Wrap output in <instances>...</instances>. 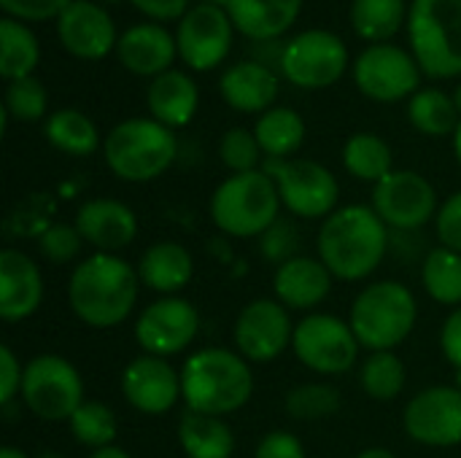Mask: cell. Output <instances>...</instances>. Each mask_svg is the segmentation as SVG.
I'll use <instances>...</instances> for the list:
<instances>
[{
	"label": "cell",
	"mask_w": 461,
	"mask_h": 458,
	"mask_svg": "<svg viewBox=\"0 0 461 458\" xmlns=\"http://www.w3.org/2000/svg\"><path fill=\"white\" fill-rule=\"evenodd\" d=\"M122 394L138 413L165 416L181 400V373H176L167 359L143 354L124 367Z\"/></svg>",
	"instance_id": "18"
},
{
	"label": "cell",
	"mask_w": 461,
	"mask_h": 458,
	"mask_svg": "<svg viewBox=\"0 0 461 458\" xmlns=\"http://www.w3.org/2000/svg\"><path fill=\"white\" fill-rule=\"evenodd\" d=\"M348 67V49L340 35L330 30H305L294 35L281 54V73L303 89H324L343 78Z\"/></svg>",
	"instance_id": "11"
},
{
	"label": "cell",
	"mask_w": 461,
	"mask_h": 458,
	"mask_svg": "<svg viewBox=\"0 0 461 458\" xmlns=\"http://www.w3.org/2000/svg\"><path fill=\"white\" fill-rule=\"evenodd\" d=\"M419 319V305L413 292L400 281H375L365 286L354 305L348 324L362 348L392 351L408 340Z\"/></svg>",
	"instance_id": "6"
},
{
	"label": "cell",
	"mask_w": 461,
	"mask_h": 458,
	"mask_svg": "<svg viewBox=\"0 0 461 458\" xmlns=\"http://www.w3.org/2000/svg\"><path fill=\"white\" fill-rule=\"evenodd\" d=\"M435 232H438L440 246L461 254V192L451 194L440 205L438 219H435Z\"/></svg>",
	"instance_id": "44"
},
{
	"label": "cell",
	"mask_w": 461,
	"mask_h": 458,
	"mask_svg": "<svg viewBox=\"0 0 461 458\" xmlns=\"http://www.w3.org/2000/svg\"><path fill=\"white\" fill-rule=\"evenodd\" d=\"M373 211L394 232H421L438 219L435 186L413 170H392L373 189Z\"/></svg>",
	"instance_id": "12"
},
{
	"label": "cell",
	"mask_w": 461,
	"mask_h": 458,
	"mask_svg": "<svg viewBox=\"0 0 461 458\" xmlns=\"http://www.w3.org/2000/svg\"><path fill=\"white\" fill-rule=\"evenodd\" d=\"M405 16H408L405 0H354L351 3V24L357 35L370 43H389V38L400 32Z\"/></svg>",
	"instance_id": "32"
},
{
	"label": "cell",
	"mask_w": 461,
	"mask_h": 458,
	"mask_svg": "<svg viewBox=\"0 0 461 458\" xmlns=\"http://www.w3.org/2000/svg\"><path fill=\"white\" fill-rule=\"evenodd\" d=\"M43 302V275L38 262L16 248L0 251V319L24 321Z\"/></svg>",
	"instance_id": "21"
},
{
	"label": "cell",
	"mask_w": 461,
	"mask_h": 458,
	"mask_svg": "<svg viewBox=\"0 0 461 458\" xmlns=\"http://www.w3.org/2000/svg\"><path fill=\"white\" fill-rule=\"evenodd\" d=\"M359 340L348 321L332 313H311L294 324L292 351L319 375H343L359 359Z\"/></svg>",
	"instance_id": "10"
},
{
	"label": "cell",
	"mask_w": 461,
	"mask_h": 458,
	"mask_svg": "<svg viewBox=\"0 0 461 458\" xmlns=\"http://www.w3.org/2000/svg\"><path fill=\"white\" fill-rule=\"evenodd\" d=\"M211 221L230 238H259L281 216V194L265 170L232 173L211 194Z\"/></svg>",
	"instance_id": "4"
},
{
	"label": "cell",
	"mask_w": 461,
	"mask_h": 458,
	"mask_svg": "<svg viewBox=\"0 0 461 458\" xmlns=\"http://www.w3.org/2000/svg\"><path fill=\"white\" fill-rule=\"evenodd\" d=\"M219 92L230 108L262 116L273 108L278 97V76L273 67L257 59H243L224 70V76L219 78Z\"/></svg>",
	"instance_id": "24"
},
{
	"label": "cell",
	"mask_w": 461,
	"mask_h": 458,
	"mask_svg": "<svg viewBox=\"0 0 461 458\" xmlns=\"http://www.w3.org/2000/svg\"><path fill=\"white\" fill-rule=\"evenodd\" d=\"M421 283L438 305H461V254L446 246L432 248L421 265Z\"/></svg>",
	"instance_id": "35"
},
{
	"label": "cell",
	"mask_w": 461,
	"mask_h": 458,
	"mask_svg": "<svg viewBox=\"0 0 461 458\" xmlns=\"http://www.w3.org/2000/svg\"><path fill=\"white\" fill-rule=\"evenodd\" d=\"M38 251L43 259H49L51 265H68L73 259H78L81 248H84V238L78 232L76 224H51L38 240Z\"/></svg>",
	"instance_id": "41"
},
{
	"label": "cell",
	"mask_w": 461,
	"mask_h": 458,
	"mask_svg": "<svg viewBox=\"0 0 461 458\" xmlns=\"http://www.w3.org/2000/svg\"><path fill=\"white\" fill-rule=\"evenodd\" d=\"M73 0H0L3 11L16 22H46L57 19Z\"/></svg>",
	"instance_id": "43"
},
{
	"label": "cell",
	"mask_w": 461,
	"mask_h": 458,
	"mask_svg": "<svg viewBox=\"0 0 461 458\" xmlns=\"http://www.w3.org/2000/svg\"><path fill=\"white\" fill-rule=\"evenodd\" d=\"M232 337L243 359L265 364L292 346L294 324L278 300H254L238 313Z\"/></svg>",
	"instance_id": "17"
},
{
	"label": "cell",
	"mask_w": 461,
	"mask_h": 458,
	"mask_svg": "<svg viewBox=\"0 0 461 458\" xmlns=\"http://www.w3.org/2000/svg\"><path fill=\"white\" fill-rule=\"evenodd\" d=\"M359 383L367 397L378 402H392L405 391L408 370L394 351H373L359 370Z\"/></svg>",
	"instance_id": "36"
},
{
	"label": "cell",
	"mask_w": 461,
	"mask_h": 458,
	"mask_svg": "<svg viewBox=\"0 0 461 458\" xmlns=\"http://www.w3.org/2000/svg\"><path fill=\"white\" fill-rule=\"evenodd\" d=\"M140 278L132 265L116 254H92L81 259L68 281V302L78 321L92 329H111L130 319Z\"/></svg>",
	"instance_id": "1"
},
{
	"label": "cell",
	"mask_w": 461,
	"mask_h": 458,
	"mask_svg": "<svg viewBox=\"0 0 461 458\" xmlns=\"http://www.w3.org/2000/svg\"><path fill=\"white\" fill-rule=\"evenodd\" d=\"M176 54H178L176 38L162 24L154 22L132 24L116 40L119 62L135 76H151V78L162 76L165 70H170Z\"/></svg>",
	"instance_id": "22"
},
{
	"label": "cell",
	"mask_w": 461,
	"mask_h": 458,
	"mask_svg": "<svg viewBox=\"0 0 461 458\" xmlns=\"http://www.w3.org/2000/svg\"><path fill=\"white\" fill-rule=\"evenodd\" d=\"M451 97H454V105H456V111H459V116H461V84L454 89V94H451Z\"/></svg>",
	"instance_id": "53"
},
{
	"label": "cell",
	"mask_w": 461,
	"mask_h": 458,
	"mask_svg": "<svg viewBox=\"0 0 461 458\" xmlns=\"http://www.w3.org/2000/svg\"><path fill=\"white\" fill-rule=\"evenodd\" d=\"M0 458H30L24 451H19V448H14V445H5V448H0Z\"/></svg>",
	"instance_id": "51"
},
{
	"label": "cell",
	"mask_w": 461,
	"mask_h": 458,
	"mask_svg": "<svg viewBox=\"0 0 461 458\" xmlns=\"http://www.w3.org/2000/svg\"><path fill=\"white\" fill-rule=\"evenodd\" d=\"M343 165L354 178L378 184L392 173V146L373 132H357L343 146Z\"/></svg>",
	"instance_id": "33"
},
{
	"label": "cell",
	"mask_w": 461,
	"mask_h": 458,
	"mask_svg": "<svg viewBox=\"0 0 461 458\" xmlns=\"http://www.w3.org/2000/svg\"><path fill=\"white\" fill-rule=\"evenodd\" d=\"M68 424H70L76 443L84 448H92V451L113 445L116 429H119L113 410L97 400H84V405L73 413V418Z\"/></svg>",
	"instance_id": "37"
},
{
	"label": "cell",
	"mask_w": 461,
	"mask_h": 458,
	"mask_svg": "<svg viewBox=\"0 0 461 458\" xmlns=\"http://www.w3.org/2000/svg\"><path fill=\"white\" fill-rule=\"evenodd\" d=\"M303 0H230L227 13L238 32L251 40H273L284 35L300 16Z\"/></svg>",
	"instance_id": "26"
},
{
	"label": "cell",
	"mask_w": 461,
	"mask_h": 458,
	"mask_svg": "<svg viewBox=\"0 0 461 458\" xmlns=\"http://www.w3.org/2000/svg\"><path fill=\"white\" fill-rule=\"evenodd\" d=\"M319 259L340 281H365L389 251V227L367 205H346L324 219L316 238Z\"/></svg>",
	"instance_id": "2"
},
{
	"label": "cell",
	"mask_w": 461,
	"mask_h": 458,
	"mask_svg": "<svg viewBox=\"0 0 461 458\" xmlns=\"http://www.w3.org/2000/svg\"><path fill=\"white\" fill-rule=\"evenodd\" d=\"M254 458H305V448H303L300 437H294L292 432L276 429L262 437Z\"/></svg>",
	"instance_id": "46"
},
{
	"label": "cell",
	"mask_w": 461,
	"mask_h": 458,
	"mask_svg": "<svg viewBox=\"0 0 461 458\" xmlns=\"http://www.w3.org/2000/svg\"><path fill=\"white\" fill-rule=\"evenodd\" d=\"M194 275V259L192 254L173 240H159L149 246L138 262V278L151 292H159L165 297H173L181 292Z\"/></svg>",
	"instance_id": "27"
},
{
	"label": "cell",
	"mask_w": 461,
	"mask_h": 458,
	"mask_svg": "<svg viewBox=\"0 0 461 458\" xmlns=\"http://www.w3.org/2000/svg\"><path fill=\"white\" fill-rule=\"evenodd\" d=\"M357 458H397L389 448H367V451H362Z\"/></svg>",
	"instance_id": "50"
},
{
	"label": "cell",
	"mask_w": 461,
	"mask_h": 458,
	"mask_svg": "<svg viewBox=\"0 0 461 458\" xmlns=\"http://www.w3.org/2000/svg\"><path fill=\"white\" fill-rule=\"evenodd\" d=\"M130 3L140 13H146L157 22H173L189 11V0H130Z\"/></svg>",
	"instance_id": "48"
},
{
	"label": "cell",
	"mask_w": 461,
	"mask_h": 458,
	"mask_svg": "<svg viewBox=\"0 0 461 458\" xmlns=\"http://www.w3.org/2000/svg\"><path fill=\"white\" fill-rule=\"evenodd\" d=\"M254 394V373L238 351L203 348L181 367V400L186 410L224 418Z\"/></svg>",
	"instance_id": "3"
},
{
	"label": "cell",
	"mask_w": 461,
	"mask_h": 458,
	"mask_svg": "<svg viewBox=\"0 0 461 458\" xmlns=\"http://www.w3.org/2000/svg\"><path fill=\"white\" fill-rule=\"evenodd\" d=\"M89 458H132L124 448H116V445H108V448H100V451H92Z\"/></svg>",
	"instance_id": "49"
},
{
	"label": "cell",
	"mask_w": 461,
	"mask_h": 458,
	"mask_svg": "<svg viewBox=\"0 0 461 458\" xmlns=\"http://www.w3.org/2000/svg\"><path fill=\"white\" fill-rule=\"evenodd\" d=\"M73 224L78 227L84 243L97 248V254H116V251L127 248L138 235L135 211L111 197H97V200L81 202Z\"/></svg>",
	"instance_id": "20"
},
{
	"label": "cell",
	"mask_w": 461,
	"mask_h": 458,
	"mask_svg": "<svg viewBox=\"0 0 461 458\" xmlns=\"http://www.w3.org/2000/svg\"><path fill=\"white\" fill-rule=\"evenodd\" d=\"M100 3H122V0H100Z\"/></svg>",
	"instance_id": "57"
},
{
	"label": "cell",
	"mask_w": 461,
	"mask_h": 458,
	"mask_svg": "<svg viewBox=\"0 0 461 458\" xmlns=\"http://www.w3.org/2000/svg\"><path fill=\"white\" fill-rule=\"evenodd\" d=\"M408 38L427 76H461V0H413Z\"/></svg>",
	"instance_id": "7"
},
{
	"label": "cell",
	"mask_w": 461,
	"mask_h": 458,
	"mask_svg": "<svg viewBox=\"0 0 461 458\" xmlns=\"http://www.w3.org/2000/svg\"><path fill=\"white\" fill-rule=\"evenodd\" d=\"M57 35L68 54L97 62L116 46V27L108 11L92 0H73L57 16Z\"/></svg>",
	"instance_id": "19"
},
{
	"label": "cell",
	"mask_w": 461,
	"mask_h": 458,
	"mask_svg": "<svg viewBox=\"0 0 461 458\" xmlns=\"http://www.w3.org/2000/svg\"><path fill=\"white\" fill-rule=\"evenodd\" d=\"M3 105H5L3 108L5 116H14L16 121H38L46 113L49 94H46V86L35 76H27V78L8 81Z\"/></svg>",
	"instance_id": "39"
},
{
	"label": "cell",
	"mask_w": 461,
	"mask_h": 458,
	"mask_svg": "<svg viewBox=\"0 0 461 458\" xmlns=\"http://www.w3.org/2000/svg\"><path fill=\"white\" fill-rule=\"evenodd\" d=\"M408 119L411 124L429 135V138H446L454 135L461 124L459 111L454 105V97L443 89H421L408 103Z\"/></svg>",
	"instance_id": "34"
},
{
	"label": "cell",
	"mask_w": 461,
	"mask_h": 458,
	"mask_svg": "<svg viewBox=\"0 0 461 458\" xmlns=\"http://www.w3.org/2000/svg\"><path fill=\"white\" fill-rule=\"evenodd\" d=\"M43 132H46V140L57 151L70 154V157H89L100 146V132H97L95 121L76 108L54 111L46 119Z\"/></svg>",
	"instance_id": "30"
},
{
	"label": "cell",
	"mask_w": 461,
	"mask_h": 458,
	"mask_svg": "<svg viewBox=\"0 0 461 458\" xmlns=\"http://www.w3.org/2000/svg\"><path fill=\"white\" fill-rule=\"evenodd\" d=\"M203 3H208V5H219V8H227V3H230V0H203Z\"/></svg>",
	"instance_id": "55"
},
{
	"label": "cell",
	"mask_w": 461,
	"mask_h": 458,
	"mask_svg": "<svg viewBox=\"0 0 461 458\" xmlns=\"http://www.w3.org/2000/svg\"><path fill=\"white\" fill-rule=\"evenodd\" d=\"M354 81L365 97L375 103H397L416 94L421 67L405 49L394 43H373L357 57Z\"/></svg>",
	"instance_id": "13"
},
{
	"label": "cell",
	"mask_w": 461,
	"mask_h": 458,
	"mask_svg": "<svg viewBox=\"0 0 461 458\" xmlns=\"http://www.w3.org/2000/svg\"><path fill=\"white\" fill-rule=\"evenodd\" d=\"M262 170L276 181L281 202L297 219H327L335 213L340 186L332 170L313 159H265Z\"/></svg>",
	"instance_id": "9"
},
{
	"label": "cell",
	"mask_w": 461,
	"mask_h": 458,
	"mask_svg": "<svg viewBox=\"0 0 461 458\" xmlns=\"http://www.w3.org/2000/svg\"><path fill=\"white\" fill-rule=\"evenodd\" d=\"M19 397L41 421H70L84 405V381L68 359L41 354L24 364Z\"/></svg>",
	"instance_id": "8"
},
{
	"label": "cell",
	"mask_w": 461,
	"mask_h": 458,
	"mask_svg": "<svg viewBox=\"0 0 461 458\" xmlns=\"http://www.w3.org/2000/svg\"><path fill=\"white\" fill-rule=\"evenodd\" d=\"M178 443L186 458H232L235 435L224 418L186 410L178 421Z\"/></svg>",
	"instance_id": "28"
},
{
	"label": "cell",
	"mask_w": 461,
	"mask_h": 458,
	"mask_svg": "<svg viewBox=\"0 0 461 458\" xmlns=\"http://www.w3.org/2000/svg\"><path fill=\"white\" fill-rule=\"evenodd\" d=\"M219 157H221L224 167H230L232 173H251V170H259L262 148H259L254 132H249L243 127H232L224 132V138L219 143Z\"/></svg>",
	"instance_id": "40"
},
{
	"label": "cell",
	"mask_w": 461,
	"mask_h": 458,
	"mask_svg": "<svg viewBox=\"0 0 461 458\" xmlns=\"http://www.w3.org/2000/svg\"><path fill=\"white\" fill-rule=\"evenodd\" d=\"M35 458H65L62 454H57V451H41Z\"/></svg>",
	"instance_id": "54"
},
{
	"label": "cell",
	"mask_w": 461,
	"mask_h": 458,
	"mask_svg": "<svg viewBox=\"0 0 461 458\" xmlns=\"http://www.w3.org/2000/svg\"><path fill=\"white\" fill-rule=\"evenodd\" d=\"M454 154H456V159H459L461 165V124L456 127V132H454Z\"/></svg>",
	"instance_id": "52"
},
{
	"label": "cell",
	"mask_w": 461,
	"mask_h": 458,
	"mask_svg": "<svg viewBox=\"0 0 461 458\" xmlns=\"http://www.w3.org/2000/svg\"><path fill=\"white\" fill-rule=\"evenodd\" d=\"M103 157L116 178L146 184L167 173L178 157V140L157 119H127L103 140Z\"/></svg>",
	"instance_id": "5"
},
{
	"label": "cell",
	"mask_w": 461,
	"mask_h": 458,
	"mask_svg": "<svg viewBox=\"0 0 461 458\" xmlns=\"http://www.w3.org/2000/svg\"><path fill=\"white\" fill-rule=\"evenodd\" d=\"M22 375H24V367L19 364L14 351L8 346H0V405L3 408H8L19 397Z\"/></svg>",
	"instance_id": "45"
},
{
	"label": "cell",
	"mask_w": 461,
	"mask_h": 458,
	"mask_svg": "<svg viewBox=\"0 0 461 458\" xmlns=\"http://www.w3.org/2000/svg\"><path fill=\"white\" fill-rule=\"evenodd\" d=\"M254 135L267 159H289L305 140V121L294 108H270L257 119Z\"/></svg>",
	"instance_id": "29"
},
{
	"label": "cell",
	"mask_w": 461,
	"mask_h": 458,
	"mask_svg": "<svg viewBox=\"0 0 461 458\" xmlns=\"http://www.w3.org/2000/svg\"><path fill=\"white\" fill-rule=\"evenodd\" d=\"M456 389H461V373H456Z\"/></svg>",
	"instance_id": "56"
},
{
	"label": "cell",
	"mask_w": 461,
	"mask_h": 458,
	"mask_svg": "<svg viewBox=\"0 0 461 458\" xmlns=\"http://www.w3.org/2000/svg\"><path fill=\"white\" fill-rule=\"evenodd\" d=\"M440 348L446 362L456 367V373H461V308H454V313L446 319L440 332Z\"/></svg>",
	"instance_id": "47"
},
{
	"label": "cell",
	"mask_w": 461,
	"mask_h": 458,
	"mask_svg": "<svg viewBox=\"0 0 461 458\" xmlns=\"http://www.w3.org/2000/svg\"><path fill=\"white\" fill-rule=\"evenodd\" d=\"M340 391L330 383H303L294 386L286 400L284 408L294 421H324L332 418L340 410Z\"/></svg>",
	"instance_id": "38"
},
{
	"label": "cell",
	"mask_w": 461,
	"mask_h": 458,
	"mask_svg": "<svg viewBox=\"0 0 461 458\" xmlns=\"http://www.w3.org/2000/svg\"><path fill=\"white\" fill-rule=\"evenodd\" d=\"M146 105L151 111V119H157L165 127H186L200 105V92L192 76L184 70H165L162 76L151 78L146 89Z\"/></svg>",
	"instance_id": "25"
},
{
	"label": "cell",
	"mask_w": 461,
	"mask_h": 458,
	"mask_svg": "<svg viewBox=\"0 0 461 458\" xmlns=\"http://www.w3.org/2000/svg\"><path fill=\"white\" fill-rule=\"evenodd\" d=\"M200 332V313L184 297H162L143 308L135 321V340L149 356H176L186 351Z\"/></svg>",
	"instance_id": "15"
},
{
	"label": "cell",
	"mask_w": 461,
	"mask_h": 458,
	"mask_svg": "<svg viewBox=\"0 0 461 458\" xmlns=\"http://www.w3.org/2000/svg\"><path fill=\"white\" fill-rule=\"evenodd\" d=\"M259 254L276 267L300 256V232L289 219H278L270 229L259 235Z\"/></svg>",
	"instance_id": "42"
},
{
	"label": "cell",
	"mask_w": 461,
	"mask_h": 458,
	"mask_svg": "<svg viewBox=\"0 0 461 458\" xmlns=\"http://www.w3.org/2000/svg\"><path fill=\"white\" fill-rule=\"evenodd\" d=\"M332 273L327 270V265L321 259L313 256H294L292 262L276 267L273 275V292L276 300L284 308L292 310H313L316 305H321L330 292H332Z\"/></svg>",
	"instance_id": "23"
},
{
	"label": "cell",
	"mask_w": 461,
	"mask_h": 458,
	"mask_svg": "<svg viewBox=\"0 0 461 458\" xmlns=\"http://www.w3.org/2000/svg\"><path fill=\"white\" fill-rule=\"evenodd\" d=\"M232 19L227 13V8L219 5H192L176 30V46H178V57L186 62V67L192 70H213L216 65H221L232 49Z\"/></svg>",
	"instance_id": "14"
},
{
	"label": "cell",
	"mask_w": 461,
	"mask_h": 458,
	"mask_svg": "<svg viewBox=\"0 0 461 458\" xmlns=\"http://www.w3.org/2000/svg\"><path fill=\"white\" fill-rule=\"evenodd\" d=\"M38 38L24 22H16L11 16L0 19V76L8 81L27 78L38 67Z\"/></svg>",
	"instance_id": "31"
},
{
	"label": "cell",
	"mask_w": 461,
	"mask_h": 458,
	"mask_svg": "<svg viewBox=\"0 0 461 458\" xmlns=\"http://www.w3.org/2000/svg\"><path fill=\"white\" fill-rule=\"evenodd\" d=\"M405 435L429 448L461 445V389L429 386L419 391L402 413Z\"/></svg>",
	"instance_id": "16"
}]
</instances>
